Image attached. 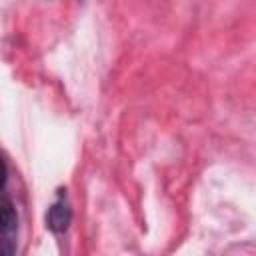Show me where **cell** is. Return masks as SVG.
Returning a JSON list of instances; mask_svg holds the SVG:
<instances>
[{
  "mask_svg": "<svg viewBox=\"0 0 256 256\" xmlns=\"http://www.w3.org/2000/svg\"><path fill=\"white\" fill-rule=\"evenodd\" d=\"M70 220H72V208H70V204L66 200V194L60 190L56 202L46 212V226L54 234H60L70 226Z\"/></svg>",
  "mask_w": 256,
  "mask_h": 256,
  "instance_id": "cell-2",
  "label": "cell"
},
{
  "mask_svg": "<svg viewBox=\"0 0 256 256\" xmlns=\"http://www.w3.org/2000/svg\"><path fill=\"white\" fill-rule=\"evenodd\" d=\"M18 238V214L8 194L2 198V226H0V254L14 256Z\"/></svg>",
  "mask_w": 256,
  "mask_h": 256,
  "instance_id": "cell-1",
  "label": "cell"
}]
</instances>
